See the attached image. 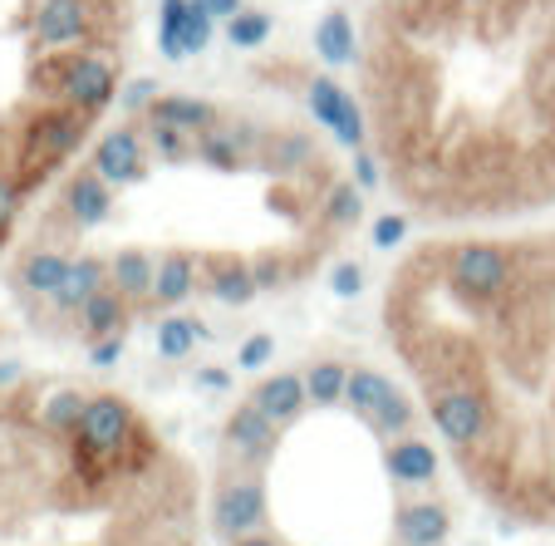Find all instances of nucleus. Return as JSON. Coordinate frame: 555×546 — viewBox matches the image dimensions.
<instances>
[{"label": "nucleus", "instance_id": "2", "mask_svg": "<svg viewBox=\"0 0 555 546\" xmlns=\"http://www.w3.org/2000/svg\"><path fill=\"white\" fill-rule=\"evenodd\" d=\"M354 109L378 182L433 231L555 207V0H369Z\"/></svg>", "mask_w": 555, "mask_h": 546}, {"label": "nucleus", "instance_id": "6", "mask_svg": "<svg viewBox=\"0 0 555 546\" xmlns=\"http://www.w3.org/2000/svg\"><path fill=\"white\" fill-rule=\"evenodd\" d=\"M138 0H0V252L124 104Z\"/></svg>", "mask_w": 555, "mask_h": 546}, {"label": "nucleus", "instance_id": "4", "mask_svg": "<svg viewBox=\"0 0 555 546\" xmlns=\"http://www.w3.org/2000/svg\"><path fill=\"white\" fill-rule=\"evenodd\" d=\"M448 473L399 369L314 350L227 409L207 532L217 546H448Z\"/></svg>", "mask_w": 555, "mask_h": 546}, {"label": "nucleus", "instance_id": "5", "mask_svg": "<svg viewBox=\"0 0 555 546\" xmlns=\"http://www.w3.org/2000/svg\"><path fill=\"white\" fill-rule=\"evenodd\" d=\"M207 473L133 394L0 369V546H207Z\"/></svg>", "mask_w": 555, "mask_h": 546}, {"label": "nucleus", "instance_id": "3", "mask_svg": "<svg viewBox=\"0 0 555 546\" xmlns=\"http://www.w3.org/2000/svg\"><path fill=\"white\" fill-rule=\"evenodd\" d=\"M378 330L452 478L555 532V221L428 231L388 266Z\"/></svg>", "mask_w": 555, "mask_h": 546}, {"label": "nucleus", "instance_id": "1", "mask_svg": "<svg viewBox=\"0 0 555 546\" xmlns=\"http://www.w3.org/2000/svg\"><path fill=\"white\" fill-rule=\"evenodd\" d=\"M364 202L310 118L251 94L128 104L15 242L11 291L40 335L108 350L202 305L300 291Z\"/></svg>", "mask_w": 555, "mask_h": 546}]
</instances>
